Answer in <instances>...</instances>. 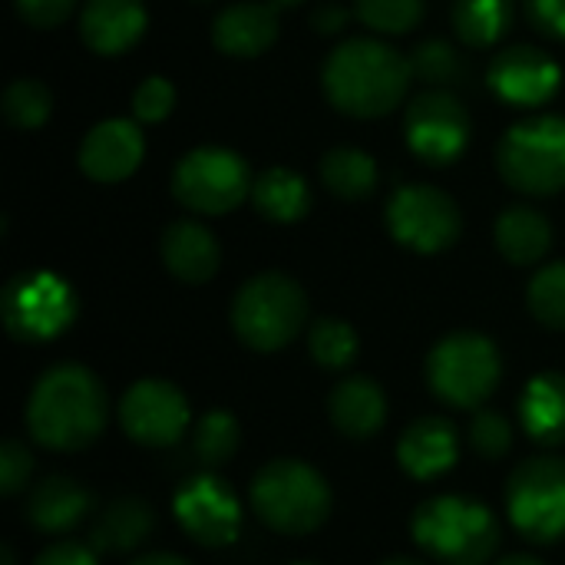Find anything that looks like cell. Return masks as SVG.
<instances>
[{
  "label": "cell",
  "instance_id": "1",
  "mask_svg": "<svg viewBox=\"0 0 565 565\" xmlns=\"http://www.w3.org/2000/svg\"><path fill=\"white\" fill-rule=\"evenodd\" d=\"M411 79V56L377 36H351L338 43L321 66L328 103L354 119H381L394 113L407 96Z\"/></svg>",
  "mask_w": 565,
  "mask_h": 565
},
{
  "label": "cell",
  "instance_id": "2",
  "mask_svg": "<svg viewBox=\"0 0 565 565\" xmlns=\"http://www.w3.org/2000/svg\"><path fill=\"white\" fill-rule=\"evenodd\" d=\"M106 387L83 364H56L40 374L26 401L30 437L60 454L89 447L106 427Z\"/></svg>",
  "mask_w": 565,
  "mask_h": 565
},
{
  "label": "cell",
  "instance_id": "3",
  "mask_svg": "<svg viewBox=\"0 0 565 565\" xmlns=\"http://www.w3.org/2000/svg\"><path fill=\"white\" fill-rule=\"evenodd\" d=\"M255 516L288 536H308L331 516L334 497L328 480L305 460H271L252 480Z\"/></svg>",
  "mask_w": 565,
  "mask_h": 565
},
{
  "label": "cell",
  "instance_id": "4",
  "mask_svg": "<svg viewBox=\"0 0 565 565\" xmlns=\"http://www.w3.org/2000/svg\"><path fill=\"white\" fill-rule=\"evenodd\" d=\"M414 543L447 565H487L500 550V523L490 507L463 497H434L414 510Z\"/></svg>",
  "mask_w": 565,
  "mask_h": 565
},
{
  "label": "cell",
  "instance_id": "5",
  "mask_svg": "<svg viewBox=\"0 0 565 565\" xmlns=\"http://www.w3.org/2000/svg\"><path fill=\"white\" fill-rule=\"evenodd\" d=\"M232 331L252 351H281L308 321V298L291 275L262 271L232 298Z\"/></svg>",
  "mask_w": 565,
  "mask_h": 565
},
{
  "label": "cell",
  "instance_id": "6",
  "mask_svg": "<svg viewBox=\"0 0 565 565\" xmlns=\"http://www.w3.org/2000/svg\"><path fill=\"white\" fill-rule=\"evenodd\" d=\"M503 374L497 344L477 331H457L434 344L427 358V384L447 407L477 411L483 407Z\"/></svg>",
  "mask_w": 565,
  "mask_h": 565
},
{
  "label": "cell",
  "instance_id": "7",
  "mask_svg": "<svg viewBox=\"0 0 565 565\" xmlns=\"http://www.w3.org/2000/svg\"><path fill=\"white\" fill-rule=\"evenodd\" d=\"M507 185L523 195H556L565 189V116L543 113L516 122L497 146Z\"/></svg>",
  "mask_w": 565,
  "mask_h": 565
},
{
  "label": "cell",
  "instance_id": "8",
  "mask_svg": "<svg viewBox=\"0 0 565 565\" xmlns=\"http://www.w3.org/2000/svg\"><path fill=\"white\" fill-rule=\"evenodd\" d=\"M79 301L73 288L43 268L20 271L17 278L7 281L0 295V315L3 328L13 341L23 344H43L60 338L73 321H76Z\"/></svg>",
  "mask_w": 565,
  "mask_h": 565
},
{
  "label": "cell",
  "instance_id": "9",
  "mask_svg": "<svg viewBox=\"0 0 565 565\" xmlns=\"http://www.w3.org/2000/svg\"><path fill=\"white\" fill-rule=\"evenodd\" d=\"M507 516L520 536L550 546L565 536V460L533 457L510 473Z\"/></svg>",
  "mask_w": 565,
  "mask_h": 565
},
{
  "label": "cell",
  "instance_id": "10",
  "mask_svg": "<svg viewBox=\"0 0 565 565\" xmlns=\"http://www.w3.org/2000/svg\"><path fill=\"white\" fill-rule=\"evenodd\" d=\"M248 162L225 146H199L172 169V195L199 215H225L252 195Z\"/></svg>",
  "mask_w": 565,
  "mask_h": 565
},
{
  "label": "cell",
  "instance_id": "11",
  "mask_svg": "<svg viewBox=\"0 0 565 565\" xmlns=\"http://www.w3.org/2000/svg\"><path fill=\"white\" fill-rule=\"evenodd\" d=\"M387 228L391 235L420 255H437L460 238L463 215L460 205L437 185H401L387 202Z\"/></svg>",
  "mask_w": 565,
  "mask_h": 565
},
{
  "label": "cell",
  "instance_id": "12",
  "mask_svg": "<svg viewBox=\"0 0 565 565\" xmlns=\"http://www.w3.org/2000/svg\"><path fill=\"white\" fill-rule=\"evenodd\" d=\"M404 136L414 156L430 166H450L470 142V113L450 89H427L411 99L404 116Z\"/></svg>",
  "mask_w": 565,
  "mask_h": 565
},
{
  "label": "cell",
  "instance_id": "13",
  "mask_svg": "<svg viewBox=\"0 0 565 565\" xmlns=\"http://www.w3.org/2000/svg\"><path fill=\"white\" fill-rule=\"evenodd\" d=\"M172 513L182 533L199 546H228L242 530V503L215 473L185 480L172 500Z\"/></svg>",
  "mask_w": 565,
  "mask_h": 565
},
{
  "label": "cell",
  "instance_id": "14",
  "mask_svg": "<svg viewBox=\"0 0 565 565\" xmlns=\"http://www.w3.org/2000/svg\"><path fill=\"white\" fill-rule=\"evenodd\" d=\"M119 424L142 447H172L189 427V401L175 384L146 377L122 394Z\"/></svg>",
  "mask_w": 565,
  "mask_h": 565
},
{
  "label": "cell",
  "instance_id": "15",
  "mask_svg": "<svg viewBox=\"0 0 565 565\" xmlns=\"http://www.w3.org/2000/svg\"><path fill=\"white\" fill-rule=\"evenodd\" d=\"M559 63L540 46H510L490 60L487 83L510 106H543L559 89Z\"/></svg>",
  "mask_w": 565,
  "mask_h": 565
},
{
  "label": "cell",
  "instance_id": "16",
  "mask_svg": "<svg viewBox=\"0 0 565 565\" xmlns=\"http://www.w3.org/2000/svg\"><path fill=\"white\" fill-rule=\"evenodd\" d=\"M146 156L142 129L132 119H103L79 142V169L93 182H122L129 179Z\"/></svg>",
  "mask_w": 565,
  "mask_h": 565
},
{
  "label": "cell",
  "instance_id": "17",
  "mask_svg": "<svg viewBox=\"0 0 565 565\" xmlns=\"http://www.w3.org/2000/svg\"><path fill=\"white\" fill-rule=\"evenodd\" d=\"M149 13L142 0H86L79 10V36L99 56H119L142 40Z\"/></svg>",
  "mask_w": 565,
  "mask_h": 565
},
{
  "label": "cell",
  "instance_id": "18",
  "mask_svg": "<svg viewBox=\"0 0 565 565\" xmlns=\"http://www.w3.org/2000/svg\"><path fill=\"white\" fill-rule=\"evenodd\" d=\"M460 460V437L447 417H420L397 440V463L414 480H437Z\"/></svg>",
  "mask_w": 565,
  "mask_h": 565
},
{
  "label": "cell",
  "instance_id": "19",
  "mask_svg": "<svg viewBox=\"0 0 565 565\" xmlns=\"http://www.w3.org/2000/svg\"><path fill=\"white\" fill-rule=\"evenodd\" d=\"M278 40V10L268 0L228 3L212 23V43L225 56H262Z\"/></svg>",
  "mask_w": 565,
  "mask_h": 565
},
{
  "label": "cell",
  "instance_id": "20",
  "mask_svg": "<svg viewBox=\"0 0 565 565\" xmlns=\"http://www.w3.org/2000/svg\"><path fill=\"white\" fill-rule=\"evenodd\" d=\"M159 255H162V265L169 268V275H175L185 285L209 281L218 271V262H222L215 235L205 225L192 222V218H179L162 232Z\"/></svg>",
  "mask_w": 565,
  "mask_h": 565
},
{
  "label": "cell",
  "instance_id": "21",
  "mask_svg": "<svg viewBox=\"0 0 565 565\" xmlns=\"http://www.w3.org/2000/svg\"><path fill=\"white\" fill-rule=\"evenodd\" d=\"M89 490L63 473H53L46 480H40L33 487V493L26 497V520L33 530L40 533H70L73 526H79L89 516Z\"/></svg>",
  "mask_w": 565,
  "mask_h": 565
},
{
  "label": "cell",
  "instance_id": "22",
  "mask_svg": "<svg viewBox=\"0 0 565 565\" xmlns=\"http://www.w3.org/2000/svg\"><path fill=\"white\" fill-rule=\"evenodd\" d=\"M328 414L344 437L367 440L387 420V397L371 377H344L328 397Z\"/></svg>",
  "mask_w": 565,
  "mask_h": 565
},
{
  "label": "cell",
  "instance_id": "23",
  "mask_svg": "<svg viewBox=\"0 0 565 565\" xmlns=\"http://www.w3.org/2000/svg\"><path fill=\"white\" fill-rule=\"evenodd\" d=\"M520 420L540 447L565 444V374L543 371L523 387Z\"/></svg>",
  "mask_w": 565,
  "mask_h": 565
},
{
  "label": "cell",
  "instance_id": "24",
  "mask_svg": "<svg viewBox=\"0 0 565 565\" xmlns=\"http://www.w3.org/2000/svg\"><path fill=\"white\" fill-rule=\"evenodd\" d=\"M152 507L139 497H116L109 500L89 530V546L96 553H132L152 533Z\"/></svg>",
  "mask_w": 565,
  "mask_h": 565
},
{
  "label": "cell",
  "instance_id": "25",
  "mask_svg": "<svg viewBox=\"0 0 565 565\" xmlns=\"http://www.w3.org/2000/svg\"><path fill=\"white\" fill-rule=\"evenodd\" d=\"M493 238L507 262L536 265L546 258V252L553 245V225L543 212H536L530 205H513L497 218Z\"/></svg>",
  "mask_w": 565,
  "mask_h": 565
},
{
  "label": "cell",
  "instance_id": "26",
  "mask_svg": "<svg viewBox=\"0 0 565 565\" xmlns=\"http://www.w3.org/2000/svg\"><path fill=\"white\" fill-rule=\"evenodd\" d=\"M252 205L268 222L291 225V222L308 215L311 189H308L305 175H298V172H291L285 166H271L252 182Z\"/></svg>",
  "mask_w": 565,
  "mask_h": 565
},
{
  "label": "cell",
  "instance_id": "27",
  "mask_svg": "<svg viewBox=\"0 0 565 565\" xmlns=\"http://www.w3.org/2000/svg\"><path fill=\"white\" fill-rule=\"evenodd\" d=\"M321 182L338 199H367L377 185V162L358 146H338L321 159Z\"/></svg>",
  "mask_w": 565,
  "mask_h": 565
},
{
  "label": "cell",
  "instance_id": "28",
  "mask_svg": "<svg viewBox=\"0 0 565 565\" xmlns=\"http://www.w3.org/2000/svg\"><path fill=\"white\" fill-rule=\"evenodd\" d=\"M450 17L467 46H493L513 23V0H457Z\"/></svg>",
  "mask_w": 565,
  "mask_h": 565
},
{
  "label": "cell",
  "instance_id": "29",
  "mask_svg": "<svg viewBox=\"0 0 565 565\" xmlns=\"http://www.w3.org/2000/svg\"><path fill=\"white\" fill-rule=\"evenodd\" d=\"M358 334L341 318H318L308 331V351L318 367L324 371H344L358 361Z\"/></svg>",
  "mask_w": 565,
  "mask_h": 565
},
{
  "label": "cell",
  "instance_id": "30",
  "mask_svg": "<svg viewBox=\"0 0 565 565\" xmlns=\"http://www.w3.org/2000/svg\"><path fill=\"white\" fill-rule=\"evenodd\" d=\"M242 444V427L228 411H209L199 424H195V437H192V450L199 457V463L205 467H222L235 457Z\"/></svg>",
  "mask_w": 565,
  "mask_h": 565
},
{
  "label": "cell",
  "instance_id": "31",
  "mask_svg": "<svg viewBox=\"0 0 565 565\" xmlns=\"http://www.w3.org/2000/svg\"><path fill=\"white\" fill-rule=\"evenodd\" d=\"M53 109V93L40 79H13L3 89V116L17 129H40L50 119Z\"/></svg>",
  "mask_w": 565,
  "mask_h": 565
},
{
  "label": "cell",
  "instance_id": "32",
  "mask_svg": "<svg viewBox=\"0 0 565 565\" xmlns=\"http://www.w3.org/2000/svg\"><path fill=\"white\" fill-rule=\"evenodd\" d=\"M526 305L533 318L553 331H565V262L543 265L526 291Z\"/></svg>",
  "mask_w": 565,
  "mask_h": 565
},
{
  "label": "cell",
  "instance_id": "33",
  "mask_svg": "<svg viewBox=\"0 0 565 565\" xmlns=\"http://www.w3.org/2000/svg\"><path fill=\"white\" fill-rule=\"evenodd\" d=\"M354 13L364 26L384 36L411 33L424 17V0H354Z\"/></svg>",
  "mask_w": 565,
  "mask_h": 565
},
{
  "label": "cell",
  "instance_id": "34",
  "mask_svg": "<svg viewBox=\"0 0 565 565\" xmlns=\"http://www.w3.org/2000/svg\"><path fill=\"white\" fill-rule=\"evenodd\" d=\"M411 70L430 86H444L460 73V56L447 40H424L411 53Z\"/></svg>",
  "mask_w": 565,
  "mask_h": 565
},
{
  "label": "cell",
  "instance_id": "35",
  "mask_svg": "<svg viewBox=\"0 0 565 565\" xmlns=\"http://www.w3.org/2000/svg\"><path fill=\"white\" fill-rule=\"evenodd\" d=\"M470 447L483 460H500L513 447V427L497 411H477L470 420Z\"/></svg>",
  "mask_w": 565,
  "mask_h": 565
},
{
  "label": "cell",
  "instance_id": "36",
  "mask_svg": "<svg viewBox=\"0 0 565 565\" xmlns=\"http://www.w3.org/2000/svg\"><path fill=\"white\" fill-rule=\"evenodd\" d=\"M175 106V89L166 76H146L132 89V116L139 122H162Z\"/></svg>",
  "mask_w": 565,
  "mask_h": 565
},
{
  "label": "cell",
  "instance_id": "37",
  "mask_svg": "<svg viewBox=\"0 0 565 565\" xmlns=\"http://www.w3.org/2000/svg\"><path fill=\"white\" fill-rule=\"evenodd\" d=\"M33 473V454L20 440H7L0 447V490L3 497H17Z\"/></svg>",
  "mask_w": 565,
  "mask_h": 565
},
{
  "label": "cell",
  "instance_id": "38",
  "mask_svg": "<svg viewBox=\"0 0 565 565\" xmlns=\"http://www.w3.org/2000/svg\"><path fill=\"white\" fill-rule=\"evenodd\" d=\"M13 3H17L20 20L36 26V30L60 26L76 10V0H13Z\"/></svg>",
  "mask_w": 565,
  "mask_h": 565
},
{
  "label": "cell",
  "instance_id": "39",
  "mask_svg": "<svg viewBox=\"0 0 565 565\" xmlns=\"http://www.w3.org/2000/svg\"><path fill=\"white\" fill-rule=\"evenodd\" d=\"M526 10L543 33L565 40V0H526Z\"/></svg>",
  "mask_w": 565,
  "mask_h": 565
},
{
  "label": "cell",
  "instance_id": "40",
  "mask_svg": "<svg viewBox=\"0 0 565 565\" xmlns=\"http://www.w3.org/2000/svg\"><path fill=\"white\" fill-rule=\"evenodd\" d=\"M33 565H99L96 563V550L93 546H79V543H53L46 546Z\"/></svg>",
  "mask_w": 565,
  "mask_h": 565
},
{
  "label": "cell",
  "instance_id": "41",
  "mask_svg": "<svg viewBox=\"0 0 565 565\" xmlns=\"http://www.w3.org/2000/svg\"><path fill=\"white\" fill-rule=\"evenodd\" d=\"M348 20H351V13H348L341 3H321V7L311 13V23H315L318 33H338V30L348 26Z\"/></svg>",
  "mask_w": 565,
  "mask_h": 565
},
{
  "label": "cell",
  "instance_id": "42",
  "mask_svg": "<svg viewBox=\"0 0 565 565\" xmlns=\"http://www.w3.org/2000/svg\"><path fill=\"white\" fill-rule=\"evenodd\" d=\"M132 565H189L182 556H172V553H149L142 559H136Z\"/></svg>",
  "mask_w": 565,
  "mask_h": 565
},
{
  "label": "cell",
  "instance_id": "43",
  "mask_svg": "<svg viewBox=\"0 0 565 565\" xmlns=\"http://www.w3.org/2000/svg\"><path fill=\"white\" fill-rule=\"evenodd\" d=\"M500 565H546V563H540L536 556H526V553H513V556H507Z\"/></svg>",
  "mask_w": 565,
  "mask_h": 565
},
{
  "label": "cell",
  "instance_id": "44",
  "mask_svg": "<svg viewBox=\"0 0 565 565\" xmlns=\"http://www.w3.org/2000/svg\"><path fill=\"white\" fill-rule=\"evenodd\" d=\"M275 10H288V7H298V3H305V0H268Z\"/></svg>",
  "mask_w": 565,
  "mask_h": 565
},
{
  "label": "cell",
  "instance_id": "45",
  "mask_svg": "<svg viewBox=\"0 0 565 565\" xmlns=\"http://www.w3.org/2000/svg\"><path fill=\"white\" fill-rule=\"evenodd\" d=\"M0 559H3V565H17V563H13V550H10L7 543L0 546Z\"/></svg>",
  "mask_w": 565,
  "mask_h": 565
},
{
  "label": "cell",
  "instance_id": "46",
  "mask_svg": "<svg viewBox=\"0 0 565 565\" xmlns=\"http://www.w3.org/2000/svg\"><path fill=\"white\" fill-rule=\"evenodd\" d=\"M381 565H424V563H417V559H391V563H381Z\"/></svg>",
  "mask_w": 565,
  "mask_h": 565
},
{
  "label": "cell",
  "instance_id": "47",
  "mask_svg": "<svg viewBox=\"0 0 565 565\" xmlns=\"http://www.w3.org/2000/svg\"><path fill=\"white\" fill-rule=\"evenodd\" d=\"M195 3H209V0H195Z\"/></svg>",
  "mask_w": 565,
  "mask_h": 565
},
{
  "label": "cell",
  "instance_id": "48",
  "mask_svg": "<svg viewBox=\"0 0 565 565\" xmlns=\"http://www.w3.org/2000/svg\"><path fill=\"white\" fill-rule=\"evenodd\" d=\"M295 565H315V563H295Z\"/></svg>",
  "mask_w": 565,
  "mask_h": 565
}]
</instances>
